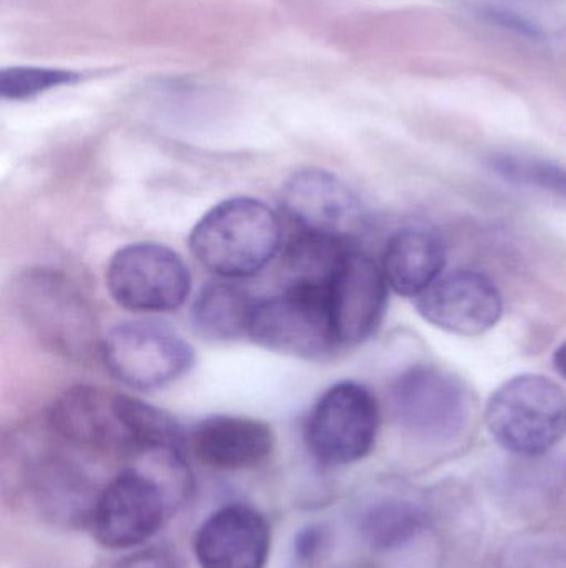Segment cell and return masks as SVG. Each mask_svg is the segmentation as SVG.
I'll list each match as a JSON object with an SVG mask.
<instances>
[{"mask_svg": "<svg viewBox=\"0 0 566 568\" xmlns=\"http://www.w3.org/2000/svg\"><path fill=\"white\" fill-rule=\"evenodd\" d=\"M12 303L27 329L63 359L92 364L102 359L103 339L92 304L62 272L33 268L12 284Z\"/></svg>", "mask_w": 566, "mask_h": 568, "instance_id": "cell-1", "label": "cell"}, {"mask_svg": "<svg viewBox=\"0 0 566 568\" xmlns=\"http://www.w3.org/2000/svg\"><path fill=\"white\" fill-rule=\"evenodd\" d=\"M186 483L179 453L166 457L159 474L123 470L93 503L89 526L96 542L113 550L148 542L162 529L179 494H185Z\"/></svg>", "mask_w": 566, "mask_h": 568, "instance_id": "cell-2", "label": "cell"}, {"mask_svg": "<svg viewBox=\"0 0 566 568\" xmlns=\"http://www.w3.org/2000/svg\"><path fill=\"white\" fill-rule=\"evenodd\" d=\"M192 255L222 278L258 275L281 246V223L271 206L248 196L209 209L189 233Z\"/></svg>", "mask_w": 566, "mask_h": 568, "instance_id": "cell-3", "label": "cell"}, {"mask_svg": "<svg viewBox=\"0 0 566 568\" xmlns=\"http://www.w3.org/2000/svg\"><path fill=\"white\" fill-rule=\"evenodd\" d=\"M485 424L502 449L542 456L566 436V394L541 374L511 377L488 397Z\"/></svg>", "mask_w": 566, "mask_h": 568, "instance_id": "cell-4", "label": "cell"}, {"mask_svg": "<svg viewBox=\"0 0 566 568\" xmlns=\"http://www.w3.org/2000/svg\"><path fill=\"white\" fill-rule=\"evenodd\" d=\"M381 413L374 394L354 381H342L321 394L308 420L306 443L318 463L349 466L364 459L378 440Z\"/></svg>", "mask_w": 566, "mask_h": 568, "instance_id": "cell-5", "label": "cell"}, {"mask_svg": "<svg viewBox=\"0 0 566 568\" xmlns=\"http://www.w3.org/2000/svg\"><path fill=\"white\" fill-rule=\"evenodd\" d=\"M102 361L109 373L126 387L153 390L188 374L195 364V349L168 326L130 321L106 334Z\"/></svg>", "mask_w": 566, "mask_h": 568, "instance_id": "cell-6", "label": "cell"}, {"mask_svg": "<svg viewBox=\"0 0 566 568\" xmlns=\"http://www.w3.org/2000/svg\"><path fill=\"white\" fill-rule=\"evenodd\" d=\"M248 337L265 349L288 356L302 359L326 356L338 346L328 291L285 287L278 296L256 301Z\"/></svg>", "mask_w": 566, "mask_h": 568, "instance_id": "cell-7", "label": "cell"}, {"mask_svg": "<svg viewBox=\"0 0 566 568\" xmlns=\"http://www.w3.org/2000/svg\"><path fill=\"white\" fill-rule=\"evenodd\" d=\"M391 399L399 423L432 443L457 437L467 427L474 406L461 377L431 364L404 371L392 384Z\"/></svg>", "mask_w": 566, "mask_h": 568, "instance_id": "cell-8", "label": "cell"}, {"mask_svg": "<svg viewBox=\"0 0 566 568\" xmlns=\"http://www.w3.org/2000/svg\"><path fill=\"white\" fill-rule=\"evenodd\" d=\"M105 278L113 301L135 313L179 310L192 291V275L182 256L158 243H133L119 250Z\"/></svg>", "mask_w": 566, "mask_h": 568, "instance_id": "cell-9", "label": "cell"}, {"mask_svg": "<svg viewBox=\"0 0 566 568\" xmlns=\"http://www.w3.org/2000/svg\"><path fill=\"white\" fill-rule=\"evenodd\" d=\"M281 202L298 229L312 235L348 243L368 226L364 203L354 190L325 170L295 173L282 189Z\"/></svg>", "mask_w": 566, "mask_h": 568, "instance_id": "cell-10", "label": "cell"}, {"mask_svg": "<svg viewBox=\"0 0 566 568\" xmlns=\"http://www.w3.org/2000/svg\"><path fill=\"white\" fill-rule=\"evenodd\" d=\"M382 266L349 248L329 284L328 301L338 346L364 343L381 326L389 294Z\"/></svg>", "mask_w": 566, "mask_h": 568, "instance_id": "cell-11", "label": "cell"}, {"mask_svg": "<svg viewBox=\"0 0 566 568\" xmlns=\"http://www.w3.org/2000/svg\"><path fill=\"white\" fill-rule=\"evenodd\" d=\"M418 313L455 336H482L501 323L504 300L497 284L478 272L449 273L415 297Z\"/></svg>", "mask_w": 566, "mask_h": 568, "instance_id": "cell-12", "label": "cell"}, {"mask_svg": "<svg viewBox=\"0 0 566 568\" xmlns=\"http://www.w3.org/2000/svg\"><path fill=\"white\" fill-rule=\"evenodd\" d=\"M120 393L79 384L63 390L47 414L50 430L85 449L133 453L120 413Z\"/></svg>", "mask_w": 566, "mask_h": 568, "instance_id": "cell-13", "label": "cell"}, {"mask_svg": "<svg viewBox=\"0 0 566 568\" xmlns=\"http://www.w3.org/2000/svg\"><path fill=\"white\" fill-rule=\"evenodd\" d=\"M193 549L202 568H266L271 529L258 510L231 504L213 513L199 526Z\"/></svg>", "mask_w": 566, "mask_h": 568, "instance_id": "cell-14", "label": "cell"}, {"mask_svg": "<svg viewBox=\"0 0 566 568\" xmlns=\"http://www.w3.org/2000/svg\"><path fill=\"white\" fill-rule=\"evenodd\" d=\"M188 443L203 466L245 470L271 456L275 433L268 424L253 417L212 416L193 427Z\"/></svg>", "mask_w": 566, "mask_h": 568, "instance_id": "cell-15", "label": "cell"}, {"mask_svg": "<svg viewBox=\"0 0 566 568\" xmlns=\"http://www.w3.org/2000/svg\"><path fill=\"white\" fill-rule=\"evenodd\" d=\"M447 263L444 242L425 230H401L389 240L382 272L399 296L418 297L438 282Z\"/></svg>", "mask_w": 566, "mask_h": 568, "instance_id": "cell-16", "label": "cell"}, {"mask_svg": "<svg viewBox=\"0 0 566 568\" xmlns=\"http://www.w3.org/2000/svg\"><path fill=\"white\" fill-rule=\"evenodd\" d=\"M255 304L248 291L236 284L208 283L193 303V326L206 339L233 341L248 336Z\"/></svg>", "mask_w": 566, "mask_h": 568, "instance_id": "cell-17", "label": "cell"}, {"mask_svg": "<svg viewBox=\"0 0 566 568\" xmlns=\"http://www.w3.org/2000/svg\"><path fill=\"white\" fill-rule=\"evenodd\" d=\"M428 527V514L411 500L385 497L366 507L359 517V532L374 550H394L408 546Z\"/></svg>", "mask_w": 566, "mask_h": 568, "instance_id": "cell-18", "label": "cell"}, {"mask_svg": "<svg viewBox=\"0 0 566 568\" xmlns=\"http://www.w3.org/2000/svg\"><path fill=\"white\" fill-rule=\"evenodd\" d=\"M348 250V243L339 240L299 233L286 250L285 287L328 291Z\"/></svg>", "mask_w": 566, "mask_h": 568, "instance_id": "cell-19", "label": "cell"}, {"mask_svg": "<svg viewBox=\"0 0 566 568\" xmlns=\"http://www.w3.org/2000/svg\"><path fill=\"white\" fill-rule=\"evenodd\" d=\"M491 166L515 185L566 200V166L560 163L517 153H498L492 156Z\"/></svg>", "mask_w": 566, "mask_h": 568, "instance_id": "cell-20", "label": "cell"}, {"mask_svg": "<svg viewBox=\"0 0 566 568\" xmlns=\"http://www.w3.org/2000/svg\"><path fill=\"white\" fill-rule=\"evenodd\" d=\"M79 75L70 70L45 67H10L0 72V95L6 100H27L47 90L76 82Z\"/></svg>", "mask_w": 566, "mask_h": 568, "instance_id": "cell-21", "label": "cell"}, {"mask_svg": "<svg viewBox=\"0 0 566 568\" xmlns=\"http://www.w3.org/2000/svg\"><path fill=\"white\" fill-rule=\"evenodd\" d=\"M112 568H188L182 557L168 549H146L132 554Z\"/></svg>", "mask_w": 566, "mask_h": 568, "instance_id": "cell-22", "label": "cell"}, {"mask_svg": "<svg viewBox=\"0 0 566 568\" xmlns=\"http://www.w3.org/2000/svg\"><path fill=\"white\" fill-rule=\"evenodd\" d=\"M322 546V532L318 527H308L296 539V554L299 559L309 560L318 554Z\"/></svg>", "mask_w": 566, "mask_h": 568, "instance_id": "cell-23", "label": "cell"}, {"mask_svg": "<svg viewBox=\"0 0 566 568\" xmlns=\"http://www.w3.org/2000/svg\"><path fill=\"white\" fill-rule=\"evenodd\" d=\"M518 568H566V556L564 554H555L554 550H538L537 554L525 556V566L521 564Z\"/></svg>", "mask_w": 566, "mask_h": 568, "instance_id": "cell-24", "label": "cell"}, {"mask_svg": "<svg viewBox=\"0 0 566 568\" xmlns=\"http://www.w3.org/2000/svg\"><path fill=\"white\" fill-rule=\"evenodd\" d=\"M554 366L555 371L566 381V341L555 349Z\"/></svg>", "mask_w": 566, "mask_h": 568, "instance_id": "cell-25", "label": "cell"}]
</instances>
